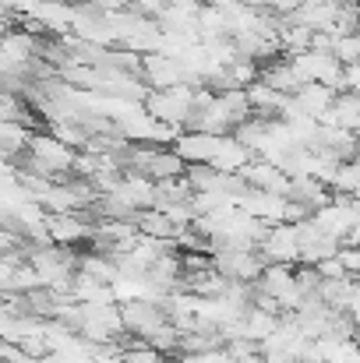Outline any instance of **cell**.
<instances>
[{
	"label": "cell",
	"instance_id": "8992f818",
	"mask_svg": "<svg viewBox=\"0 0 360 363\" xmlns=\"http://www.w3.org/2000/svg\"><path fill=\"white\" fill-rule=\"evenodd\" d=\"M141 82L152 89V92H166V89H177V85H191L187 82V71L177 57L170 53H148L141 60Z\"/></svg>",
	"mask_w": 360,
	"mask_h": 363
},
{
	"label": "cell",
	"instance_id": "603a6c76",
	"mask_svg": "<svg viewBox=\"0 0 360 363\" xmlns=\"http://www.w3.org/2000/svg\"><path fill=\"white\" fill-rule=\"evenodd\" d=\"M177 363H234V360H230V353L223 346V350H209V353H184Z\"/></svg>",
	"mask_w": 360,
	"mask_h": 363
},
{
	"label": "cell",
	"instance_id": "44dd1931",
	"mask_svg": "<svg viewBox=\"0 0 360 363\" xmlns=\"http://www.w3.org/2000/svg\"><path fill=\"white\" fill-rule=\"evenodd\" d=\"M332 53H336V60H339L343 67L360 64V32H350V35H336V43H332Z\"/></svg>",
	"mask_w": 360,
	"mask_h": 363
},
{
	"label": "cell",
	"instance_id": "8fae6325",
	"mask_svg": "<svg viewBox=\"0 0 360 363\" xmlns=\"http://www.w3.org/2000/svg\"><path fill=\"white\" fill-rule=\"evenodd\" d=\"M240 177L247 180L251 191H268V194H283V198L290 194V184H293V177H290L283 166L268 162V159H254Z\"/></svg>",
	"mask_w": 360,
	"mask_h": 363
},
{
	"label": "cell",
	"instance_id": "cb8c5ba5",
	"mask_svg": "<svg viewBox=\"0 0 360 363\" xmlns=\"http://www.w3.org/2000/svg\"><path fill=\"white\" fill-rule=\"evenodd\" d=\"M339 261L347 264V272H350L354 279H360V243H343Z\"/></svg>",
	"mask_w": 360,
	"mask_h": 363
},
{
	"label": "cell",
	"instance_id": "5bb4252c",
	"mask_svg": "<svg viewBox=\"0 0 360 363\" xmlns=\"http://www.w3.org/2000/svg\"><path fill=\"white\" fill-rule=\"evenodd\" d=\"M254 159H258V155H254L244 141H237L234 134H227V138L219 141V152H216L212 166H216L219 173H234V177H237V173H244Z\"/></svg>",
	"mask_w": 360,
	"mask_h": 363
},
{
	"label": "cell",
	"instance_id": "9a60e30c",
	"mask_svg": "<svg viewBox=\"0 0 360 363\" xmlns=\"http://www.w3.org/2000/svg\"><path fill=\"white\" fill-rule=\"evenodd\" d=\"M322 123L339 127V130H347V134L360 138V96L357 92H339L336 103H332V110H329V117H325Z\"/></svg>",
	"mask_w": 360,
	"mask_h": 363
},
{
	"label": "cell",
	"instance_id": "ffe728a7",
	"mask_svg": "<svg viewBox=\"0 0 360 363\" xmlns=\"http://www.w3.org/2000/svg\"><path fill=\"white\" fill-rule=\"evenodd\" d=\"M332 191H336L339 198H354V201H360V155L339 166V173H336V184H332Z\"/></svg>",
	"mask_w": 360,
	"mask_h": 363
},
{
	"label": "cell",
	"instance_id": "ac0fdd59",
	"mask_svg": "<svg viewBox=\"0 0 360 363\" xmlns=\"http://www.w3.org/2000/svg\"><path fill=\"white\" fill-rule=\"evenodd\" d=\"M279 318H286V314H272V311H261V307H254V303H251V307H247V314H244L240 335L261 346V342H265V339H268V335H272L279 325H283Z\"/></svg>",
	"mask_w": 360,
	"mask_h": 363
},
{
	"label": "cell",
	"instance_id": "52a82bcc",
	"mask_svg": "<svg viewBox=\"0 0 360 363\" xmlns=\"http://www.w3.org/2000/svg\"><path fill=\"white\" fill-rule=\"evenodd\" d=\"M297 233H300V264H307V268H318L322 261L339 257V250H343V240L329 237L315 219L300 223V226H297Z\"/></svg>",
	"mask_w": 360,
	"mask_h": 363
},
{
	"label": "cell",
	"instance_id": "4316f807",
	"mask_svg": "<svg viewBox=\"0 0 360 363\" xmlns=\"http://www.w3.org/2000/svg\"><path fill=\"white\" fill-rule=\"evenodd\" d=\"M234 363H265V357L258 353V357H244V360H234Z\"/></svg>",
	"mask_w": 360,
	"mask_h": 363
},
{
	"label": "cell",
	"instance_id": "d6986e66",
	"mask_svg": "<svg viewBox=\"0 0 360 363\" xmlns=\"http://www.w3.org/2000/svg\"><path fill=\"white\" fill-rule=\"evenodd\" d=\"M134 226H138V233L141 237H152V240H166L173 243L177 240V226H173V219L166 216V212H159V208H148V212H141L138 219H134Z\"/></svg>",
	"mask_w": 360,
	"mask_h": 363
},
{
	"label": "cell",
	"instance_id": "2e32d148",
	"mask_svg": "<svg viewBox=\"0 0 360 363\" xmlns=\"http://www.w3.org/2000/svg\"><path fill=\"white\" fill-rule=\"evenodd\" d=\"M258 82H265L268 89H276V92H283V96H293V92L300 89V78H297V71H293L290 57H276V60L261 64Z\"/></svg>",
	"mask_w": 360,
	"mask_h": 363
},
{
	"label": "cell",
	"instance_id": "30bf717a",
	"mask_svg": "<svg viewBox=\"0 0 360 363\" xmlns=\"http://www.w3.org/2000/svg\"><path fill=\"white\" fill-rule=\"evenodd\" d=\"M315 223H318L329 237H336V240L347 243L350 233H354V226H357V201L336 194V201H329L322 212H315Z\"/></svg>",
	"mask_w": 360,
	"mask_h": 363
},
{
	"label": "cell",
	"instance_id": "d4e9b609",
	"mask_svg": "<svg viewBox=\"0 0 360 363\" xmlns=\"http://www.w3.org/2000/svg\"><path fill=\"white\" fill-rule=\"evenodd\" d=\"M318 275H322V279H347L350 272H347V264H343L339 257H329V261L318 264Z\"/></svg>",
	"mask_w": 360,
	"mask_h": 363
},
{
	"label": "cell",
	"instance_id": "7c38bea8",
	"mask_svg": "<svg viewBox=\"0 0 360 363\" xmlns=\"http://www.w3.org/2000/svg\"><path fill=\"white\" fill-rule=\"evenodd\" d=\"M219 141L216 134H202V130H184L173 145V152L187 162V166H212L216 152H219Z\"/></svg>",
	"mask_w": 360,
	"mask_h": 363
},
{
	"label": "cell",
	"instance_id": "6da1fadb",
	"mask_svg": "<svg viewBox=\"0 0 360 363\" xmlns=\"http://www.w3.org/2000/svg\"><path fill=\"white\" fill-rule=\"evenodd\" d=\"M75 162H78V152L71 145H64L50 130H36L21 169H28L43 180H67V177H75Z\"/></svg>",
	"mask_w": 360,
	"mask_h": 363
},
{
	"label": "cell",
	"instance_id": "3957f363",
	"mask_svg": "<svg viewBox=\"0 0 360 363\" xmlns=\"http://www.w3.org/2000/svg\"><path fill=\"white\" fill-rule=\"evenodd\" d=\"M307 346H311V339H307V335L300 332V325L286 314L283 325L261 342V357H265V363H300L304 353H307Z\"/></svg>",
	"mask_w": 360,
	"mask_h": 363
},
{
	"label": "cell",
	"instance_id": "9c48e42d",
	"mask_svg": "<svg viewBox=\"0 0 360 363\" xmlns=\"http://www.w3.org/2000/svg\"><path fill=\"white\" fill-rule=\"evenodd\" d=\"M240 208L247 216H254L261 226H283L290 219V198L283 194H268V191H247L240 198Z\"/></svg>",
	"mask_w": 360,
	"mask_h": 363
},
{
	"label": "cell",
	"instance_id": "4fadbf2b",
	"mask_svg": "<svg viewBox=\"0 0 360 363\" xmlns=\"http://www.w3.org/2000/svg\"><path fill=\"white\" fill-rule=\"evenodd\" d=\"M286 198H290L293 205H304V208L311 212V219H315V212H322L329 201H336V191H332L329 184H322L318 177H293Z\"/></svg>",
	"mask_w": 360,
	"mask_h": 363
},
{
	"label": "cell",
	"instance_id": "7402d4cb",
	"mask_svg": "<svg viewBox=\"0 0 360 363\" xmlns=\"http://www.w3.org/2000/svg\"><path fill=\"white\" fill-rule=\"evenodd\" d=\"M300 7H304V0H265V11L276 14V18H286V21H290Z\"/></svg>",
	"mask_w": 360,
	"mask_h": 363
},
{
	"label": "cell",
	"instance_id": "e0dca14e",
	"mask_svg": "<svg viewBox=\"0 0 360 363\" xmlns=\"http://www.w3.org/2000/svg\"><path fill=\"white\" fill-rule=\"evenodd\" d=\"M336 18H339V7H332L329 0H304V7L293 14V21L311 32H332Z\"/></svg>",
	"mask_w": 360,
	"mask_h": 363
},
{
	"label": "cell",
	"instance_id": "484cf974",
	"mask_svg": "<svg viewBox=\"0 0 360 363\" xmlns=\"http://www.w3.org/2000/svg\"><path fill=\"white\" fill-rule=\"evenodd\" d=\"M343 92H357L360 96V64L347 67V82H343Z\"/></svg>",
	"mask_w": 360,
	"mask_h": 363
},
{
	"label": "cell",
	"instance_id": "5b68a950",
	"mask_svg": "<svg viewBox=\"0 0 360 363\" xmlns=\"http://www.w3.org/2000/svg\"><path fill=\"white\" fill-rule=\"evenodd\" d=\"M258 254H261L265 264H290V268H297L300 264V233H297V226H290V223L268 226L261 243H258Z\"/></svg>",
	"mask_w": 360,
	"mask_h": 363
},
{
	"label": "cell",
	"instance_id": "277c9868",
	"mask_svg": "<svg viewBox=\"0 0 360 363\" xmlns=\"http://www.w3.org/2000/svg\"><path fill=\"white\" fill-rule=\"evenodd\" d=\"M212 264H216V272L223 279H230L237 286H258L261 272L268 268L258 250H216L212 254Z\"/></svg>",
	"mask_w": 360,
	"mask_h": 363
},
{
	"label": "cell",
	"instance_id": "ba28073f",
	"mask_svg": "<svg viewBox=\"0 0 360 363\" xmlns=\"http://www.w3.org/2000/svg\"><path fill=\"white\" fill-rule=\"evenodd\" d=\"M46 233L57 247H75V243H92L96 233V223H89L82 212H57V216H46Z\"/></svg>",
	"mask_w": 360,
	"mask_h": 363
},
{
	"label": "cell",
	"instance_id": "7a4b0ae2",
	"mask_svg": "<svg viewBox=\"0 0 360 363\" xmlns=\"http://www.w3.org/2000/svg\"><path fill=\"white\" fill-rule=\"evenodd\" d=\"M124 311V332L134 342H148L152 335H159L170 325V314L163 303L156 300H134V303H120Z\"/></svg>",
	"mask_w": 360,
	"mask_h": 363
}]
</instances>
